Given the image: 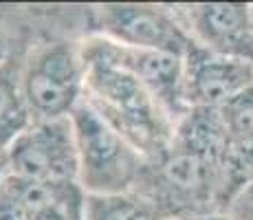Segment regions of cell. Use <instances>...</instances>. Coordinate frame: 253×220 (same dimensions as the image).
<instances>
[{
    "instance_id": "cell-4",
    "label": "cell",
    "mask_w": 253,
    "mask_h": 220,
    "mask_svg": "<svg viewBox=\"0 0 253 220\" xmlns=\"http://www.w3.org/2000/svg\"><path fill=\"white\" fill-rule=\"evenodd\" d=\"M9 174L44 185L77 183V143L73 121H33L7 150Z\"/></svg>"
},
{
    "instance_id": "cell-8",
    "label": "cell",
    "mask_w": 253,
    "mask_h": 220,
    "mask_svg": "<svg viewBox=\"0 0 253 220\" xmlns=\"http://www.w3.org/2000/svg\"><path fill=\"white\" fill-rule=\"evenodd\" d=\"M194 42L253 64V18L245 2H201L176 9Z\"/></svg>"
},
{
    "instance_id": "cell-9",
    "label": "cell",
    "mask_w": 253,
    "mask_h": 220,
    "mask_svg": "<svg viewBox=\"0 0 253 220\" xmlns=\"http://www.w3.org/2000/svg\"><path fill=\"white\" fill-rule=\"evenodd\" d=\"M172 148L205 159L216 168L229 148V132L218 108H189L174 126Z\"/></svg>"
},
{
    "instance_id": "cell-17",
    "label": "cell",
    "mask_w": 253,
    "mask_h": 220,
    "mask_svg": "<svg viewBox=\"0 0 253 220\" xmlns=\"http://www.w3.org/2000/svg\"><path fill=\"white\" fill-rule=\"evenodd\" d=\"M7 60V46H4V40L0 38V64Z\"/></svg>"
},
{
    "instance_id": "cell-5",
    "label": "cell",
    "mask_w": 253,
    "mask_h": 220,
    "mask_svg": "<svg viewBox=\"0 0 253 220\" xmlns=\"http://www.w3.org/2000/svg\"><path fill=\"white\" fill-rule=\"evenodd\" d=\"M82 53L90 57H101L113 62L115 66L124 68L132 77L152 92V97L163 106L174 126L187 112L183 95L185 84V57L172 55L163 51H150V48H134L126 44L113 42L104 36H92L84 44H80Z\"/></svg>"
},
{
    "instance_id": "cell-19",
    "label": "cell",
    "mask_w": 253,
    "mask_h": 220,
    "mask_svg": "<svg viewBox=\"0 0 253 220\" xmlns=\"http://www.w3.org/2000/svg\"><path fill=\"white\" fill-rule=\"evenodd\" d=\"M165 220H178V218H165Z\"/></svg>"
},
{
    "instance_id": "cell-13",
    "label": "cell",
    "mask_w": 253,
    "mask_h": 220,
    "mask_svg": "<svg viewBox=\"0 0 253 220\" xmlns=\"http://www.w3.org/2000/svg\"><path fill=\"white\" fill-rule=\"evenodd\" d=\"M227 212L231 216H236L238 220H253V183L247 185L236 198L233 203L227 207Z\"/></svg>"
},
{
    "instance_id": "cell-18",
    "label": "cell",
    "mask_w": 253,
    "mask_h": 220,
    "mask_svg": "<svg viewBox=\"0 0 253 220\" xmlns=\"http://www.w3.org/2000/svg\"><path fill=\"white\" fill-rule=\"evenodd\" d=\"M251 18H253V4H251Z\"/></svg>"
},
{
    "instance_id": "cell-10",
    "label": "cell",
    "mask_w": 253,
    "mask_h": 220,
    "mask_svg": "<svg viewBox=\"0 0 253 220\" xmlns=\"http://www.w3.org/2000/svg\"><path fill=\"white\" fill-rule=\"evenodd\" d=\"M33 124L22 90V71L9 60L0 64V156H7L11 143Z\"/></svg>"
},
{
    "instance_id": "cell-15",
    "label": "cell",
    "mask_w": 253,
    "mask_h": 220,
    "mask_svg": "<svg viewBox=\"0 0 253 220\" xmlns=\"http://www.w3.org/2000/svg\"><path fill=\"white\" fill-rule=\"evenodd\" d=\"M178 220H238L236 216H231L229 212H222V209H216V212H207V214H194V216H185Z\"/></svg>"
},
{
    "instance_id": "cell-16",
    "label": "cell",
    "mask_w": 253,
    "mask_h": 220,
    "mask_svg": "<svg viewBox=\"0 0 253 220\" xmlns=\"http://www.w3.org/2000/svg\"><path fill=\"white\" fill-rule=\"evenodd\" d=\"M9 178V163H7V156H0V192L4 187V180Z\"/></svg>"
},
{
    "instance_id": "cell-2",
    "label": "cell",
    "mask_w": 253,
    "mask_h": 220,
    "mask_svg": "<svg viewBox=\"0 0 253 220\" xmlns=\"http://www.w3.org/2000/svg\"><path fill=\"white\" fill-rule=\"evenodd\" d=\"M71 121L77 143L80 187L95 196L134 192L145 174L148 159L86 99L73 110Z\"/></svg>"
},
{
    "instance_id": "cell-14",
    "label": "cell",
    "mask_w": 253,
    "mask_h": 220,
    "mask_svg": "<svg viewBox=\"0 0 253 220\" xmlns=\"http://www.w3.org/2000/svg\"><path fill=\"white\" fill-rule=\"evenodd\" d=\"M0 220H31L24 207L18 203L7 189L2 187L0 192Z\"/></svg>"
},
{
    "instance_id": "cell-12",
    "label": "cell",
    "mask_w": 253,
    "mask_h": 220,
    "mask_svg": "<svg viewBox=\"0 0 253 220\" xmlns=\"http://www.w3.org/2000/svg\"><path fill=\"white\" fill-rule=\"evenodd\" d=\"M229 141L253 143V86L220 108Z\"/></svg>"
},
{
    "instance_id": "cell-11",
    "label": "cell",
    "mask_w": 253,
    "mask_h": 220,
    "mask_svg": "<svg viewBox=\"0 0 253 220\" xmlns=\"http://www.w3.org/2000/svg\"><path fill=\"white\" fill-rule=\"evenodd\" d=\"M84 220H165L159 207L141 194L95 196L86 194Z\"/></svg>"
},
{
    "instance_id": "cell-3",
    "label": "cell",
    "mask_w": 253,
    "mask_h": 220,
    "mask_svg": "<svg viewBox=\"0 0 253 220\" xmlns=\"http://www.w3.org/2000/svg\"><path fill=\"white\" fill-rule=\"evenodd\" d=\"M86 64L80 46L69 42L42 44L22 66V90L33 121L69 119L82 104Z\"/></svg>"
},
{
    "instance_id": "cell-6",
    "label": "cell",
    "mask_w": 253,
    "mask_h": 220,
    "mask_svg": "<svg viewBox=\"0 0 253 220\" xmlns=\"http://www.w3.org/2000/svg\"><path fill=\"white\" fill-rule=\"evenodd\" d=\"M99 36L134 48H150L185 57L194 38L178 11L157 4H101L97 9Z\"/></svg>"
},
{
    "instance_id": "cell-1",
    "label": "cell",
    "mask_w": 253,
    "mask_h": 220,
    "mask_svg": "<svg viewBox=\"0 0 253 220\" xmlns=\"http://www.w3.org/2000/svg\"><path fill=\"white\" fill-rule=\"evenodd\" d=\"M82 51V48H80ZM84 99L148 161H157L172 145L174 121L137 77L101 57L84 55Z\"/></svg>"
},
{
    "instance_id": "cell-7",
    "label": "cell",
    "mask_w": 253,
    "mask_h": 220,
    "mask_svg": "<svg viewBox=\"0 0 253 220\" xmlns=\"http://www.w3.org/2000/svg\"><path fill=\"white\" fill-rule=\"evenodd\" d=\"M253 86V64L194 42L185 55L183 95L187 108H218Z\"/></svg>"
}]
</instances>
